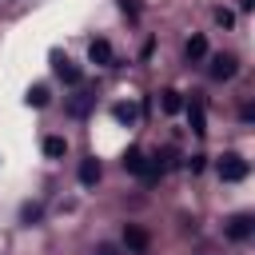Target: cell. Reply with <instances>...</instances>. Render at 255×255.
Listing matches in <instances>:
<instances>
[{
    "label": "cell",
    "mask_w": 255,
    "mask_h": 255,
    "mask_svg": "<svg viewBox=\"0 0 255 255\" xmlns=\"http://www.w3.org/2000/svg\"><path fill=\"white\" fill-rule=\"evenodd\" d=\"M239 72V60L235 56H215L211 60V80H231Z\"/></svg>",
    "instance_id": "obj_5"
},
{
    "label": "cell",
    "mask_w": 255,
    "mask_h": 255,
    "mask_svg": "<svg viewBox=\"0 0 255 255\" xmlns=\"http://www.w3.org/2000/svg\"><path fill=\"white\" fill-rule=\"evenodd\" d=\"M159 108H163L167 116H175V112L183 108V96H179V92H163V96H159Z\"/></svg>",
    "instance_id": "obj_13"
},
{
    "label": "cell",
    "mask_w": 255,
    "mask_h": 255,
    "mask_svg": "<svg viewBox=\"0 0 255 255\" xmlns=\"http://www.w3.org/2000/svg\"><path fill=\"white\" fill-rule=\"evenodd\" d=\"M187 124H191V131H195V135H203V131H207V112H203V104H199V100H191V104H187Z\"/></svg>",
    "instance_id": "obj_6"
},
{
    "label": "cell",
    "mask_w": 255,
    "mask_h": 255,
    "mask_svg": "<svg viewBox=\"0 0 255 255\" xmlns=\"http://www.w3.org/2000/svg\"><path fill=\"white\" fill-rule=\"evenodd\" d=\"M251 231H255V219H251L247 211H239V215L227 219V235H231V239H251Z\"/></svg>",
    "instance_id": "obj_4"
},
{
    "label": "cell",
    "mask_w": 255,
    "mask_h": 255,
    "mask_svg": "<svg viewBox=\"0 0 255 255\" xmlns=\"http://www.w3.org/2000/svg\"><path fill=\"white\" fill-rule=\"evenodd\" d=\"M203 159H207V155H191V159H187V167H191V171H203Z\"/></svg>",
    "instance_id": "obj_18"
},
{
    "label": "cell",
    "mask_w": 255,
    "mask_h": 255,
    "mask_svg": "<svg viewBox=\"0 0 255 255\" xmlns=\"http://www.w3.org/2000/svg\"><path fill=\"white\" fill-rule=\"evenodd\" d=\"M96 179H100V159H84V163H80V183L92 187Z\"/></svg>",
    "instance_id": "obj_9"
},
{
    "label": "cell",
    "mask_w": 255,
    "mask_h": 255,
    "mask_svg": "<svg viewBox=\"0 0 255 255\" xmlns=\"http://www.w3.org/2000/svg\"><path fill=\"white\" fill-rule=\"evenodd\" d=\"M124 243H128L131 251H147V243H151V239H147V231H143V227L128 223V227H124Z\"/></svg>",
    "instance_id": "obj_7"
},
{
    "label": "cell",
    "mask_w": 255,
    "mask_h": 255,
    "mask_svg": "<svg viewBox=\"0 0 255 255\" xmlns=\"http://www.w3.org/2000/svg\"><path fill=\"white\" fill-rule=\"evenodd\" d=\"M124 167H128V171H135V175H139L143 183H155V179L163 175V167H159V159H147V155H143L139 147H131V151L124 155Z\"/></svg>",
    "instance_id": "obj_1"
},
{
    "label": "cell",
    "mask_w": 255,
    "mask_h": 255,
    "mask_svg": "<svg viewBox=\"0 0 255 255\" xmlns=\"http://www.w3.org/2000/svg\"><path fill=\"white\" fill-rule=\"evenodd\" d=\"M44 155H48V159H64V155H68V139H64V135H48V139H44Z\"/></svg>",
    "instance_id": "obj_8"
},
{
    "label": "cell",
    "mask_w": 255,
    "mask_h": 255,
    "mask_svg": "<svg viewBox=\"0 0 255 255\" xmlns=\"http://www.w3.org/2000/svg\"><path fill=\"white\" fill-rule=\"evenodd\" d=\"M48 100H52V96H48V88H44V84H36V88L28 92V104H32V108H48Z\"/></svg>",
    "instance_id": "obj_15"
},
{
    "label": "cell",
    "mask_w": 255,
    "mask_h": 255,
    "mask_svg": "<svg viewBox=\"0 0 255 255\" xmlns=\"http://www.w3.org/2000/svg\"><path fill=\"white\" fill-rule=\"evenodd\" d=\"M215 20H219V24H223V28H231V20H235V16H231V12H227V8H219V12H215Z\"/></svg>",
    "instance_id": "obj_17"
},
{
    "label": "cell",
    "mask_w": 255,
    "mask_h": 255,
    "mask_svg": "<svg viewBox=\"0 0 255 255\" xmlns=\"http://www.w3.org/2000/svg\"><path fill=\"white\" fill-rule=\"evenodd\" d=\"M183 52H187V60H203V56H207V40H203V36H191Z\"/></svg>",
    "instance_id": "obj_11"
},
{
    "label": "cell",
    "mask_w": 255,
    "mask_h": 255,
    "mask_svg": "<svg viewBox=\"0 0 255 255\" xmlns=\"http://www.w3.org/2000/svg\"><path fill=\"white\" fill-rule=\"evenodd\" d=\"M112 116H116L120 124H135V116H139V108H135V104H112Z\"/></svg>",
    "instance_id": "obj_10"
},
{
    "label": "cell",
    "mask_w": 255,
    "mask_h": 255,
    "mask_svg": "<svg viewBox=\"0 0 255 255\" xmlns=\"http://www.w3.org/2000/svg\"><path fill=\"white\" fill-rule=\"evenodd\" d=\"M88 108H92V96H88V92H76V96H72V104H68V112H72V116H84Z\"/></svg>",
    "instance_id": "obj_14"
},
{
    "label": "cell",
    "mask_w": 255,
    "mask_h": 255,
    "mask_svg": "<svg viewBox=\"0 0 255 255\" xmlns=\"http://www.w3.org/2000/svg\"><path fill=\"white\" fill-rule=\"evenodd\" d=\"M96 255H116V247H112V243H100V247H96Z\"/></svg>",
    "instance_id": "obj_19"
},
{
    "label": "cell",
    "mask_w": 255,
    "mask_h": 255,
    "mask_svg": "<svg viewBox=\"0 0 255 255\" xmlns=\"http://www.w3.org/2000/svg\"><path fill=\"white\" fill-rule=\"evenodd\" d=\"M243 175H247V159L235 155V151H227V155L219 159V179H223V183H239Z\"/></svg>",
    "instance_id": "obj_2"
},
{
    "label": "cell",
    "mask_w": 255,
    "mask_h": 255,
    "mask_svg": "<svg viewBox=\"0 0 255 255\" xmlns=\"http://www.w3.org/2000/svg\"><path fill=\"white\" fill-rule=\"evenodd\" d=\"M88 60L100 64V68H116V52H112L108 40H92V44H88Z\"/></svg>",
    "instance_id": "obj_3"
},
{
    "label": "cell",
    "mask_w": 255,
    "mask_h": 255,
    "mask_svg": "<svg viewBox=\"0 0 255 255\" xmlns=\"http://www.w3.org/2000/svg\"><path fill=\"white\" fill-rule=\"evenodd\" d=\"M20 215L32 223V219H40V207H36V203H24V211H20Z\"/></svg>",
    "instance_id": "obj_16"
},
{
    "label": "cell",
    "mask_w": 255,
    "mask_h": 255,
    "mask_svg": "<svg viewBox=\"0 0 255 255\" xmlns=\"http://www.w3.org/2000/svg\"><path fill=\"white\" fill-rule=\"evenodd\" d=\"M56 76H60L64 84H80V68H76V64H68V60H60V64H56Z\"/></svg>",
    "instance_id": "obj_12"
}]
</instances>
